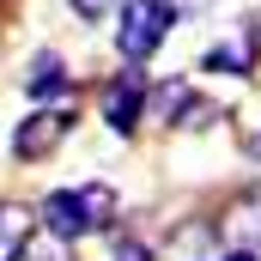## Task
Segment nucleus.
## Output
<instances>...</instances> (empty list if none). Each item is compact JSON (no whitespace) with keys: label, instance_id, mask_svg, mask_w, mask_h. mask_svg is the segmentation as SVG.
<instances>
[{"label":"nucleus","instance_id":"nucleus-11","mask_svg":"<svg viewBox=\"0 0 261 261\" xmlns=\"http://www.w3.org/2000/svg\"><path fill=\"white\" fill-rule=\"evenodd\" d=\"M206 67H225V73H243L249 55H237V49H206Z\"/></svg>","mask_w":261,"mask_h":261},{"label":"nucleus","instance_id":"nucleus-3","mask_svg":"<svg viewBox=\"0 0 261 261\" xmlns=\"http://www.w3.org/2000/svg\"><path fill=\"white\" fill-rule=\"evenodd\" d=\"M213 243H231V249H243V255H255V249H261V189H243V195L219 213Z\"/></svg>","mask_w":261,"mask_h":261},{"label":"nucleus","instance_id":"nucleus-6","mask_svg":"<svg viewBox=\"0 0 261 261\" xmlns=\"http://www.w3.org/2000/svg\"><path fill=\"white\" fill-rule=\"evenodd\" d=\"M31 231H37V213L24 200H6L0 206V261H18V249L31 243Z\"/></svg>","mask_w":261,"mask_h":261},{"label":"nucleus","instance_id":"nucleus-7","mask_svg":"<svg viewBox=\"0 0 261 261\" xmlns=\"http://www.w3.org/2000/svg\"><path fill=\"white\" fill-rule=\"evenodd\" d=\"M164 261H213V231H206V225H182V231L170 237Z\"/></svg>","mask_w":261,"mask_h":261},{"label":"nucleus","instance_id":"nucleus-2","mask_svg":"<svg viewBox=\"0 0 261 261\" xmlns=\"http://www.w3.org/2000/svg\"><path fill=\"white\" fill-rule=\"evenodd\" d=\"M116 12H122V55L128 61H146L164 43V31L176 24V6L170 0H122Z\"/></svg>","mask_w":261,"mask_h":261},{"label":"nucleus","instance_id":"nucleus-9","mask_svg":"<svg viewBox=\"0 0 261 261\" xmlns=\"http://www.w3.org/2000/svg\"><path fill=\"white\" fill-rule=\"evenodd\" d=\"M61 85H67V73H61V67H55V61H43V67H37V79H31V97L43 103V97H55Z\"/></svg>","mask_w":261,"mask_h":261},{"label":"nucleus","instance_id":"nucleus-8","mask_svg":"<svg viewBox=\"0 0 261 261\" xmlns=\"http://www.w3.org/2000/svg\"><path fill=\"white\" fill-rule=\"evenodd\" d=\"M18 261H73V249L61 237H49V231H31V243L18 249Z\"/></svg>","mask_w":261,"mask_h":261},{"label":"nucleus","instance_id":"nucleus-1","mask_svg":"<svg viewBox=\"0 0 261 261\" xmlns=\"http://www.w3.org/2000/svg\"><path fill=\"white\" fill-rule=\"evenodd\" d=\"M110 219H116V195H110L103 182L55 189V195L43 200V231H49V237H61L67 249H73V237H85V231H103Z\"/></svg>","mask_w":261,"mask_h":261},{"label":"nucleus","instance_id":"nucleus-4","mask_svg":"<svg viewBox=\"0 0 261 261\" xmlns=\"http://www.w3.org/2000/svg\"><path fill=\"white\" fill-rule=\"evenodd\" d=\"M67 128H73V110H43V116H31L24 128L12 134V152L18 158H49L67 140Z\"/></svg>","mask_w":261,"mask_h":261},{"label":"nucleus","instance_id":"nucleus-10","mask_svg":"<svg viewBox=\"0 0 261 261\" xmlns=\"http://www.w3.org/2000/svg\"><path fill=\"white\" fill-rule=\"evenodd\" d=\"M67 6H73V12H79L85 24H97V18H110V12H116L122 0H67Z\"/></svg>","mask_w":261,"mask_h":261},{"label":"nucleus","instance_id":"nucleus-5","mask_svg":"<svg viewBox=\"0 0 261 261\" xmlns=\"http://www.w3.org/2000/svg\"><path fill=\"white\" fill-rule=\"evenodd\" d=\"M140 97H146L140 79H116V85L103 91V116H110L116 134H134V128H140Z\"/></svg>","mask_w":261,"mask_h":261},{"label":"nucleus","instance_id":"nucleus-12","mask_svg":"<svg viewBox=\"0 0 261 261\" xmlns=\"http://www.w3.org/2000/svg\"><path fill=\"white\" fill-rule=\"evenodd\" d=\"M110 261H158V255H152L146 243H116V255H110Z\"/></svg>","mask_w":261,"mask_h":261},{"label":"nucleus","instance_id":"nucleus-13","mask_svg":"<svg viewBox=\"0 0 261 261\" xmlns=\"http://www.w3.org/2000/svg\"><path fill=\"white\" fill-rule=\"evenodd\" d=\"M225 261H261V255H243V249H231V255H225Z\"/></svg>","mask_w":261,"mask_h":261}]
</instances>
